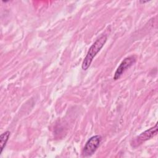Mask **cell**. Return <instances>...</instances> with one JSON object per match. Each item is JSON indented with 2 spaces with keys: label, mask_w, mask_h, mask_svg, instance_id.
<instances>
[{
  "label": "cell",
  "mask_w": 158,
  "mask_h": 158,
  "mask_svg": "<svg viewBox=\"0 0 158 158\" xmlns=\"http://www.w3.org/2000/svg\"><path fill=\"white\" fill-rule=\"evenodd\" d=\"M107 39V37L106 35H102L90 46L85 57L82 62L81 68L83 70H86L89 67L94 57L104 46Z\"/></svg>",
  "instance_id": "1"
},
{
  "label": "cell",
  "mask_w": 158,
  "mask_h": 158,
  "mask_svg": "<svg viewBox=\"0 0 158 158\" xmlns=\"http://www.w3.org/2000/svg\"><path fill=\"white\" fill-rule=\"evenodd\" d=\"M102 137L100 135H94L91 137L86 143L83 151V156H89L93 154L100 145Z\"/></svg>",
  "instance_id": "2"
},
{
  "label": "cell",
  "mask_w": 158,
  "mask_h": 158,
  "mask_svg": "<svg viewBox=\"0 0 158 158\" xmlns=\"http://www.w3.org/2000/svg\"><path fill=\"white\" fill-rule=\"evenodd\" d=\"M135 61H136V58L133 56L125 57L120 64L119 66L117 67L114 75V78H113L114 80H118L125 72V71L128 68L131 67L135 62Z\"/></svg>",
  "instance_id": "3"
},
{
  "label": "cell",
  "mask_w": 158,
  "mask_h": 158,
  "mask_svg": "<svg viewBox=\"0 0 158 158\" xmlns=\"http://www.w3.org/2000/svg\"><path fill=\"white\" fill-rule=\"evenodd\" d=\"M157 123H156V125L150 128L149 129L144 131L142 133H141L135 139V143H136L137 145H139L141 144L143 142H144L148 139H151L154 136H155L157 133Z\"/></svg>",
  "instance_id": "4"
},
{
  "label": "cell",
  "mask_w": 158,
  "mask_h": 158,
  "mask_svg": "<svg viewBox=\"0 0 158 158\" xmlns=\"http://www.w3.org/2000/svg\"><path fill=\"white\" fill-rule=\"evenodd\" d=\"M10 131H6L4 133H2L0 136V148H1V151L0 154L2 153L3 149L6 145V143L9 139V138L10 136Z\"/></svg>",
  "instance_id": "5"
},
{
  "label": "cell",
  "mask_w": 158,
  "mask_h": 158,
  "mask_svg": "<svg viewBox=\"0 0 158 158\" xmlns=\"http://www.w3.org/2000/svg\"><path fill=\"white\" fill-rule=\"evenodd\" d=\"M148 1H139V2L140 3H145V2H148Z\"/></svg>",
  "instance_id": "6"
}]
</instances>
